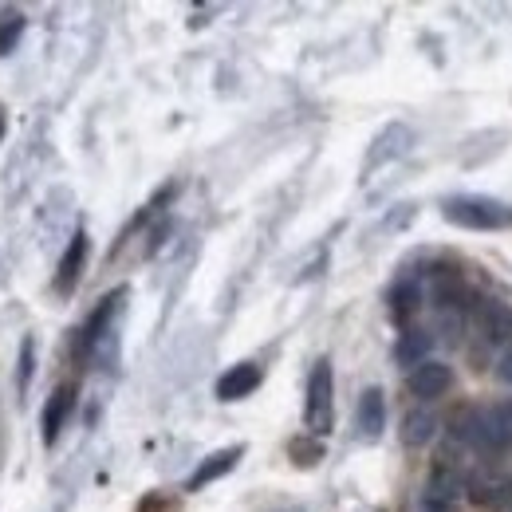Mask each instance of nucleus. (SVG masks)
<instances>
[{
    "instance_id": "nucleus-11",
    "label": "nucleus",
    "mask_w": 512,
    "mask_h": 512,
    "mask_svg": "<svg viewBox=\"0 0 512 512\" xmlns=\"http://www.w3.org/2000/svg\"><path fill=\"white\" fill-rule=\"evenodd\" d=\"M355 422H359V430H363L367 438H379V434H383V426H386V398H383V390H379V386L363 390Z\"/></svg>"
},
{
    "instance_id": "nucleus-20",
    "label": "nucleus",
    "mask_w": 512,
    "mask_h": 512,
    "mask_svg": "<svg viewBox=\"0 0 512 512\" xmlns=\"http://www.w3.org/2000/svg\"><path fill=\"white\" fill-rule=\"evenodd\" d=\"M497 379L512 386V347L505 351V355H501V359H497Z\"/></svg>"
},
{
    "instance_id": "nucleus-14",
    "label": "nucleus",
    "mask_w": 512,
    "mask_h": 512,
    "mask_svg": "<svg viewBox=\"0 0 512 512\" xmlns=\"http://www.w3.org/2000/svg\"><path fill=\"white\" fill-rule=\"evenodd\" d=\"M461 493H465V481L453 473V469H434V477H430V485H426V501H442V505H457L461 501Z\"/></svg>"
},
{
    "instance_id": "nucleus-12",
    "label": "nucleus",
    "mask_w": 512,
    "mask_h": 512,
    "mask_svg": "<svg viewBox=\"0 0 512 512\" xmlns=\"http://www.w3.org/2000/svg\"><path fill=\"white\" fill-rule=\"evenodd\" d=\"M71 406H75V386H56V394H52L48 406H44V442H56V438H60Z\"/></svg>"
},
{
    "instance_id": "nucleus-5",
    "label": "nucleus",
    "mask_w": 512,
    "mask_h": 512,
    "mask_svg": "<svg viewBox=\"0 0 512 512\" xmlns=\"http://www.w3.org/2000/svg\"><path fill=\"white\" fill-rule=\"evenodd\" d=\"M410 142H414V134L410 127H402V123H390V127L371 142V154H367V174L371 170H379L386 162H394V158H402L406 150H410Z\"/></svg>"
},
{
    "instance_id": "nucleus-16",
    "label": "nucleus",
    "mask_w": 512,
    "mask_h": 512,
    "mask_svg": "<svg viewBox=\"0 0 512 512\" xmlns=\"http://www.w3.org/2000/svg\"><path fill=\"white\" fill-rule=\"evenodd\" d=\"M390 300H394V312H398V316H410V312L418 308V300H422L418 280H398L394 292H390Z\"/></svg>"
},
{
    "instance_id": "nucleus-1",
    "label": "nucleus",
    "mask_w": 512,
    "mask_h": 512,
    "mask_svg": "<svg viewBox=\"0 0 512 512\" xmlns=\"http://www.w3.org/2000/svg\"><path fill=\"white\" fill-rule=\"evenodd\" d=\"M453 438L481 453H505L512 449V398L493 402L485 410H465L453 422Z\"/></svg>"
},
{
    "instance_id": "nucleus-8",
    "label": "nucleus",
    "mask_w": 512,
    "mask_h": 512,
    "mask_svg": "<svg viewBox=\"0 0 512 512\" xmlns=\"http://www.w3.org/2000/svg\"><path fill=\"white\" fill-rule=\"evenodd\" d=\"M256 386H260V367L256 363H237L217 379V398L237 402V398H249Z\"/></svg>"
},
{
    "instance_id": "nucleus-2",
    "label": "nucleus",
    "mask_w": 512,
    "mask_h": 512,
    "mask_svg": "<svg viewBox=\"0 0 512 512\" xmlns=\"http://www.w3.org/2000/svg\"><path fill=\"white\" fill-rule=\"evenodd\" d=\"M442 217L457 229H473V233H497L512 225V209L497 197H481V193H465V197H449L442 205Z\"/></svg>"
},
{
    "instance_id": "nucleus-22",
    "label": "nucleus",
    "mask_w": 512,
    "mask_h": 512,
    "mask_svg": "<svg viewBox=\"0 0 512 512\" xmlns=\"http://www.w3.org/2000/svg\"><path fill=\"white\" fill-rule=\"evenodd\" d=\"M0 134H4V115H0Z\"/></svg>"
},
{
    "instance_id": "nucleus-3",
    "label": "nucleus",
    "mask_w": 512,
    "mask_h": 512,
    "mask_svg": "<svg viewBox=\"0 0 512 512\" xmlns=\"http://www.w3.org/2000/svg\"><path fill=\"white\" fill-rule=\"evenodd\" d=\"M331 390H335V383H331V363L320 359L316 371H312V379H308V402H304V426L316 438H323L331 430Z\"/></svg>"
},
{
    "instance_id": "nucleus-9",
    "label": "nucleus",
    "mask_w": 512,
    "mask_h": 512,
    "mask_svg": "<svg viewBox=\"0 0 512 512\" xmlns=\"http://www.w3.org/2000/svg\"><path fill=\"white\" fill-rule=\"evenodd\" d=\"M438 414L430 410V406H418V410H410L406 418H402V442L410 449H422L430 446L434 438H438Z\"/></svg>"
},
{
    "instance_id": "nucleus-18",
    "label": "nucleus",
    "mask_w": 512,
    "mask_h": 512,
    "mask_svg": "<svg viewBox=\"0 0 512 512\" xmlns=\"http://www.w3.org/2000/svg\"><path fill=\"white\" fill-rule=\"evenodd\" d=\"M20 32H24V16H16V12H12V16H4V20H0V56H8V52H12V44L20 40Z\"/></svg>"
},
{
    "instance_id": "nucleus-15",
    "label": "nucleus",
    "mask_w": 512,
    "mask_h": 512,
    "mask_svg": "<svg viewBox=\"0 0 512 512\" xmlns=\"http://www.w3.org/2000/svg\"><path fill=\"white\" fill-rule=\"evenodd\" d=\"M509 481L505 477H477L473 485H469V493H473V501H481V505H505L509 501Z\"/></svg>"
},
{
    "instance_id": "nucleus-21",
    "label": "nucleus",
    "mask_w": 512,
    "mask_h": 512,
    "mask_svg": "<svg viewBox=\"0 0 512 512\" xmlns=\"http://www.w3.org/2000/svg\"><path fill=\"white\" fill-rule=\"evenodd\" d=\"M422 512H457V505H442V501H422Z\"/></svg>"
},
{
    "instance_id": "nucleus-13",
    "label": "nucleus",
    "mask_w": 512,
    "mask_h": 512,
    "mask_svg": "<svg viewBox=\"0 0 512 512\" xmlns=\"http://www.w3.org/2000/svg\"><path fill=\"white\" fill-rule=\"evenodd\" d=\"M83 260H87V237L83 233H75V241L67 245L64 260H60V276H56V288L60 292H71L75 288V280H79V268H83Z\"/></svg>"
},
{
    "instance_id": "nucleus-10",
    "label": "nucleus",
    "mask_w": 512,
    "mask_h": 512,
    "mask_svg": "<svg viewBox=\"0 0 512 512\" xmlns=\"http://www.w3.org/2000/svg\"><path fill=\"white\" fill-rule=\"evenodd\" d=\"M430 347H434V331L410 327V331H402V339H398V347H394V359L414 371V367H422V363L430 359Z\"/></svg>"
},
{
    "instance_id": "nucleus-17",
    "label": "nucleus",
    "mask_w": 512,
    "mask_h": 512,
    "mask_svg": "<svg viewBox=\"0 0 512 512\" xmlns=\"http://www.w3.org/2000/svg\"><path fill=\"white\" fill-rule=\"evenodd\" d=\"M115 304H119V292H115V296H107V300H103V304L95 308V316L87 320V327H83V343H87V347H91V343L99 339V331H103V323L111 320V312H115Z\"/></svg>"
},
{
    "instance_id": "nucleus-19",
    "label": "nucleus",
    "mask_w": 512,
    "mask_h": 512,
    "mask_svg": "<svg viewBox=\"0 0 512 512\" xmlns=\"http://www.w3.org/2000/svg\"><path fill=\"white\" fill-rule=\"evenodd\" d=\"M28 379H32V339L20 343V390H28Z\"/></svg>"
},
{
    "instance_id": "nucleus-4",
    "label": "nucleus",
    "mask_w": 512,
    "mask_h": 512,
    "mask_svg": "<svg viewBox=\"0 0 512 512\" xmlns=\"http://www.w3.org/2000/svg\"><path fill=\"white\" fill-rule=\"evenodd\" d=\"M406 386H410L414 398H442L449 386H453V367H449V363H438V359H426L422 367L410 371Z\"/></svg>"
},
{
    "instance_id": "nucleus-6",
    "label": "nucleus",
    "mask_w": 512,
    "mask_h": 512,
    "mask_svg": "<svg viewBox=\"0 0 512 512\" xmlns=\"http://www.w3.org/2000/svg\"><path fill=\"white\" fill-rule=\"evenodd\" d=\"M245 457V446H229V449H217V453H209L197 469H193V477H190V493H197V489H205V485H213V481H221L225 473H233L237 469V461Z\"/></svg>"
},
{
    "instance_id": "nucleus-7",
    "label": "nucleus",
    "mask_w": 512,
    "mask_h": 512,
    "mask_svg": "<svg viewBox=\"0 0 512 512\" xmlns=\"http://www.w3.org/2000/svg\"><path fill=\"white\" fill-rule=\"evenodd\" d=\"M477 327L485 331L489 343H509L512 339V308L505 300H481L477 304Z\"/></svg>"
}]
</instances>
